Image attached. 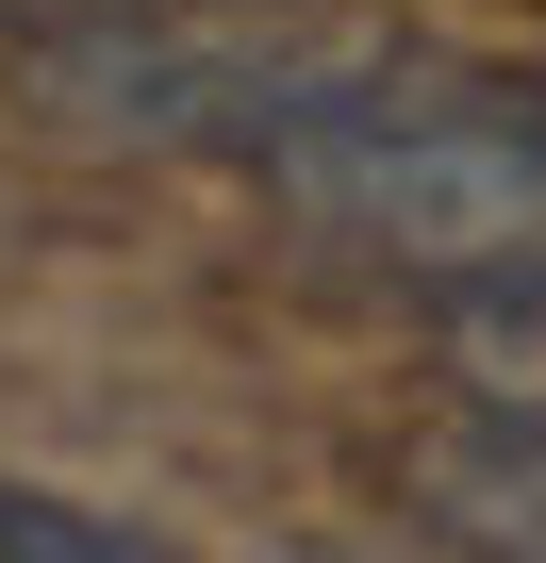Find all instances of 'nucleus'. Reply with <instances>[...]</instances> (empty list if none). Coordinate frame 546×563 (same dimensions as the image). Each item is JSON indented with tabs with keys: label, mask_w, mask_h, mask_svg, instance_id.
<instances>
[{
	"label": "nucleus",
	"mask_w": 546,
	"mask_h": 563,
	"mask_svg": "<svg viewBox=\"0 0 546 563\" xmlns=\"http://www.w3.org/2000/svg\"><path fill=\"white\" fill-rule=\"evenodd\" d=\"M398 497H414V530H447V547L546 563V415H513V398H447V415L398 448Z\"/></svg>",
	"instance_id": "obj_3"
},
{
	"label": "nucleus",
	"mask_w": 546,
	"mask_h": 563,
	"mask_svg": "<svg viewBox=\"0 0 546 563\" xmlns=\"http://www.w3.org/2000/svg\"><path fill=\"white\" fill-rule=\"evenodd\" d=\"M431 349H447V382H464V398H513V415H546V265H530V282H464Z\"/></svg>",
	"instance_id": "obj_4"
},
{
	"label": "nucleus",
	"mask_w": 546,
	"mask_h": 563,
	"mask_svg": "<svg viewBox=\"0 0 546 563\" xmlns=\"http://www.w3.org/2000/svg\"><path fill=\"white\" fill-rule=\"evenodd\" d=\"M0 563H166V530L100 514V497H51V481H0Z\"/></svg>",
	"instance_id": "obj_5"
},
{
	"label": "nucleus",
	"mask_w": 546,
	"mask_h": 563,
	"mask_svg": "<svg viewBox=\"0 0 546 563\" xmlns=\"http://www.w3.org/2000/svg\"><path fill=\"white\" fill-rule=\"evenodd\" d=\"M414 34L381 18H149V34H67L51 51V100L83 133H133V150H265V133H299L315 100L381 84Z\"/></svg>",
	"instance_id": "obj_2"
},
{
	"label": "nucleus",
	"mask_w": 546,
	"mask_h": 563,
	"mask_svg": "<svg viewBox=\"0 0 546 563\" xmlns=\"http://www.w3.org/2000/svg\"><path fill=\"white\" fill-rule=\"evenodd\" d=\"M248 183L282 199L315 249H348V265H398V282H530L546 265V84L398 51L381 84L315 100L299 133H265Z\"/></svg>",
	"instance_id": "obj_1"
}]
</instances>
